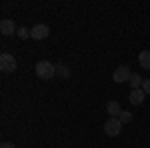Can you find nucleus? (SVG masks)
Segmentation results:
<instances>
[{"label":"nucleus","instance_id":"f257e3e1","mask_svg":"<svg viewBox=\"0 0 150 148\" xmlns=\"http://www.w3.org/2000/svg\"><path fill=\"white\" fill-rule=\"evenodd\" d=\"M56 74V64L48 62V60H40L36 62V76L40 80H50Z\"/></svg>","mask_w":150,"mask_h":148},{"label":"nucleus","instance_id":"f03ea898","mask_svg":"<svg viewBox=\"0 0 150 148\" xmlns=\"http://www.w3.org/2000/svg\"><path fill=\"white\" fill-rule=\"evenodd\" d=\"M0 70L2 72H14L16 70V58L8 52H2L0 54Z\"/></svg>","mask_w":150,"mask_h":148},{"label":"nucleus","instance_id":"7ed1b4c3","mask_svg":"<svg viewBox=\"0 0 150 148\" xmlns=\"http://www.w3.org/2000/svg\"><path fill=\"white\" fill-rule=\"evenodd\" d=\"M120 130H122V122H120V118H108V120H106V124H104V132H106L108 136H118Z\"/></svg>","mask_w":150,"mask_h":148},{"label":"nucleus","instance_id":"20e7f679","mask_svg":"<svg viewBox=\"0 0 150 148\" xmlns=\"http://www.w3.org/2000/svg\"><path fill=\"white\" fill-rule=\"evenodd\" d=\"M130 76H132L130 68H128L126 64H122V66H118V68L114 70V74H112V80H114L116 84H122V82H128V80H130Z\"/></svg>","mask_w":150,"mask_h":148},{"label":"nucleus","instance_id":"39448f33","mask_svg":"<svg viewBox=\"0 0 150 148\" xmlns=\"http://www.w3.org/2000/svg\"><path fill=\"white\" fill-rule=\"evenodd\" d=\"M48 34H50V28L46 24H36L30 30V38H34V40H44V38H48Z\"/></svg>","mask_w":150,"mask_h":148},{"label":"nucleus","instance_id":"423d86ee","mask_svg":"<svg viewBox=\"0 0 150 148\" xmlns=\"http://www.w3.org/2000/svg\"><path fill=\"white\" fill-rule=\"evenodd\" d=\"M0 32L2 34H16L18 32V28H16V24H14V20H10V18H4L2 22H0Z\"/></svg>","mask_w":150,"mask_h":148},{"label":"nucleus","instance_id":"0eeeda50","mask_svg":"<svg viewBox=\"0 0 150 148\" xmlns=\"http://www.w3.org/2000/svg\"><path fill=\"white\" fill-rule=\"evenodd\" d=\"M144 98H146V92L142 90V88L132 90V92H130V96H128V100H130V104H132V106H140V104L144 102Z\"/></svg>","mask_w":150,"mask_h":148},{"label":"nucleus","instance_id":"6e6552de","mask_svg":"<svg viewBox=\"0 0 150 148\" xmlns=\"http://www.w3.org/2000/svg\"><path fill=\"white\" fill-rule=\"evenodd\" d=\"M106 112H108L110 118H118L122 114V108H120V104L116 102V100H110V102L106 104Z\"/></svg>","mask_w":150,"mask_h":148},{"label":"nucleus","instance_id":"1a4fd4ad","mask_svg":"<svg viewBox=\"0 0 150 148\" xmlns=\"http://www.w3.org/2000/svg\"><path fill=\"white\" fill-rule=\"evenodd\" d=\"M138 62H140L142 68L150 70V50H142V52H140L138 54Z\"/></svg>","mask_w":150,"mask_h":148},{"label":"nucleus","instance_id":"9d476101","mask_svg":"<svg viewBox=\"0 0 150 148\" xmlns=\"http://www.w3.org/2000/svg\"><path fill=\"white\" fill-rule=\"evenodd\" d=\"M56 74L60 76V78L68 80V78H70V68L66 66V64H62V62H58V64H56Z\"/></svg>","mask_w":150,"mask_h":148},{"label":"nucleus","instance_id":"9b49d317","mask_svg":"<svg viewBox=\"0 0 150 148\" xmlns=\"http://www.w3.org/2000/svg\"><path fill=\"white\" fill-rule=\"evenodd\" d=\"M142 82H144V78H140V74H132V76H130V80H128V84L132 86V90L142 88Z\"/></svg>","mask_w":150,"mask_h":148},{"label":"nucleus","instance_id":"f8f14e48","mask_svg":"<svg viewBox=\"0 0 150 148\" xmlns=\"http://www.w3.org/2000/svg\"><path fill=\"white\" fill-rule=\"evenodd\" d=\"M118 118H120V122H122V124H128V122L132 120V114L128 112V110H122V114H120Z\"/></svg>","mask_w":150,"mask_h":148},{"label":"nucleus","instance_id":"ddd939ff","mask_svg":"<svg viewBox=\"0 0 150 148\" xmlns=\"http://www.w3.org/2000/svg\"><path fill=\"white\" fill-rule=\"evenodd\" d=\"M16 34H18V38H22V40H26V38L30 36V32H28L26 28H18V32H16Z\"/></svg>","mask_w":150,"mask_h":148},{"label":"nucleus","instance_id":"4468645a","mask_svg":"<svg viewBox=\"0 0 150 148\" xmlns=\"http://www.w3.org/2000/svg\"><path fill=\"white\" fill-rule=\"evenodd\" d=\"M142 90L146 92V94H150V78H144V82H142Z\"/></svg>","mask_w":150,"mask_h":148},{"label":"nucleus","instance_id":"2eb2a0df","mask_svg":"<svg viewBox=\"0 0 150 148\" xmlns=\"http://www.w3.org/2000/svg\"><path fill=\"white\" fill-rule=\"evenodd\" d=\"M0 148H16V146H14L12 142H2V144H0Z\"/></svg>","mask_w":150,"mask_h":148}]
</instances>
